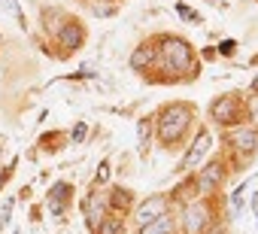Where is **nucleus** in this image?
I'll use <instances>...</instances> for the list:
<instances>
[{"label":"nucleus","mask_w":258,"mask_h":234,"mask_svg":"<svg viewBox=\"0 0 258 234\" xmlns=\"http://www.w3.org/2000/svg\"><path fill=\"white\" fill-rule=\"evenodd\" d=\"M161 61L167 64V70L173 76H185V73L195 70V52L179 37H164L161 40Z\"/></svg>","instance_id":"1"},{"label":"nucleus","mask_w":258,"mask_h":234,"mask_svg":"<svg viewBox=\"0 0 258 234\" xmlns=\"http://www.w3.org/2000/svg\"><path fill=\"white\" fill-rule=\"evenodd\" d=\"M188 125H191L188 103H170V106H164L161 119H158V137H161V143H176L185 134Z\"/></svg>","instance_id":"2"},{"label":"nucleus","mask_w":258,"mask_h":234,"mask_svg":"<svg viewBox=\"0 0 258 234\" xmlns=\"http://www.w3.org/2000/svg\"><path fill=\"white\" fill-rule=\"evenodd\" d=\"M58 34V43H61V49L64 52H76L82 43H85V31H82V25H76V22H67L61 31H55Z\"/></svg>","instance_id":"3"},{"label":"nucleus","mask_w":258,"mask_h":234,"mask_svg":"<svg viewBox=\"0 0 258 234\" xmlns=\"http://www.w3.org/2000/svg\"><path fill=\"white\" fill-rule=\"evenodd\" d=\"M161 216H167V198H149V201L137 210V222H140V225H149V222H155V219H161Z\"/></svg>","instance_id":"4"},{"label":"nucleus","mask_w":258,"mask_h":234,"mask_svg":"<svg viewBox=\"0 0 258 234\" xmlns=\"http://www.w3.org/2000/svg\"><path fill=\"white\" fill-rule=\"evenodd\" d=\"M182 225H185V231H191V234H198V231H204L207 228V207L204 204H188L185 207V213H182Z\"/></svg>","instance_id":"5"},{"label":"nucleus","mask_w":258,"mask_h":234,"mask_svg":"<svg viewBox=\"0 0 258 234\" xmlns=\"http://www.w3.org/2000/svg\"><path fill=\"white\" fill-rule=\"evenodd\" d=\"M213 119H216L219 125L237 122V97H219L216 106H213Z\"/></svg>","instance_id":"6"},{"label":"nucleus","mask_w":258,"mask_h":234,"mask_svg":"<svg viewBox=\"0 0 258 234\" xmlns=\"http://www.w3.org/2000/svg\"><path fill=\"white\" fill-rule=\"evenodd\" d=\"M106 195H100V192H94L91 198H88V207H85V216H88V225L91 228H97V222L103 219V213H106Z\"/></svg>","instance_id":"7"},{"label":"nucleus","mask_w":258,"mask_h":234,"mask_svg":"<svg viewBox=\"0 0 258 234\" xmlns=\"http://www.w3.org/2000/svg\"><path fill=\"white\" fill-rule=\"evenodd\" d=\"M231 146H234L237 152H252V149L258 146V134L249 131V128H237V131L231 134Z\"/></svg>","instance_id":"8"},{"label":"nucleus","mask_w":258,"mask_h":234,"mask_svg":"<svg viewBox=\"0 0 258 234\" xmlns=\"http://www.w3.org/2000/svg\"><path fill=\"white\" fill-rule=\"evenodd\" d=\"M207 146H210V137H207V134H198V137H195V146H191V149H188V155L182 158V167H195V164L204 158Z\"/></svg>","instance_id":"9"},{"label":"nucleus","mask_w":258,"mask_h":234,"mask_svg":"<svg viewBox=\"0 0 258 234\" xmlns=\"http://www.w3.org/2000/svg\"><path fill=\"white\" fill-rule=\"evenodd\" d=\"M70 195H73V189L67 186V183H58V186H52L49 189V207L58 213V210H64V204L70 201Z\"/></svg>","instance_id":"10"},{"label":"nucleus","mask_w":258,"mask_h":234,"mask_svg":"<svg viewBox=\"0 0 258 234\" xmlns=\"http://www.w3.org/2000/svg\"><path fill=\"white\" fill-rule=\"evenodd\" d=\"M152 61H155V49H152V46H140V49L131 55V67H134V70H146Z\"/></svg>","instance_id":"11"},{"label":"nucleus","mask_w":258,"mask_h":234,"mask_svg":"<svg viewBox=\"0 0 258 234\" xmlns=\"http://www.w3.org/2000/svg\"><path fill=\"white\" fill-rule=\"evenodd\" d=\"M222 173H225V167H222L219 161H210V164L204 167V173H201V189H204V186H216V183L222 180Z\"/></svg>","instance_id":"12"},{"label":"nucleus","mask_w":258,"mask_h":234,"mask_svg":"<svg viewBox=\"0 0 258 234\" xmlns=\"http://www.w3.org/2000/svg\"><path fill=\"white\" fill-rule=\"evenodd\" d=\"M170 231H173V219L170 216H161V219H155V222L140 228V234H170Z\"/></svg>","instance_id":"13"},{"label":"nucleus","mask_w":258,"mask_h":234,"mask_svg":"<svg viewBox=\"0 0 258 234\" xmlns=\"http://www.w3.org/2000/svg\"><path fill=\"white\" fill-rule=\"evenodd\" d=\"M106 201H109V204H112L115 210H131V204H134V198H131V195H127L124 189H112Z\"/></svg>","instance_id":"14"},{"label":"nucleus","mask_w":258,"mask_h":234,"mask_svg":"<svg viewBox=\"0 0 258 234\" xmlns=\"http://www.w3.org/2000/svg\"><path fill=\"white\" fill-rule=\"evenodd\" d=\"M97 228H100V234H121V222L115 219V216H103L100 222H97Z\"/></svg>","instance_id":"15"},{"label":"nucleus","mask_w":258,"mask_h":234,"mask_svg":"<svg viewBox=\"0 0 258 234\" xmlns=\"http://www.w3.org/2000/svg\"><path fill=\"white\" fill-rule=\"evenodd\" d=\"M176 13H179L185 22H191V25H198V22H201V16H198V13H191V7H188V4H176Z\"/></svg>","instance_id":"16"},{"label":"nucleus","mask_w":258,"mask_h":234,"mask_svg":"<svg viewBox=\"0 0 258 234\" xmlns=\"http://www.w3.org/2000/svg\"><path fill=\"white\" fill-rule=\"evenodd\" d=\"M85 131H88L85 125H76V128H73V143H82V140H85Z\"/></svg>","instance_id":"17"},{"label":"nucleus","mask_w":258,"mask_h":234,"mask_svg":"<svg viewBox=\"0 0 258 234\" xmlns=\"http://www.w3.org/2000/svg\"><path fill=\"white\" fill-rule=\"evenodd\" d=\"M106 180H109V164L103 161V164L97 167V183H106Z\"/></svg>","instance_id":"18"},{"label":"nucleus","mask_w":258,"mask_h":234,"mask_svg":"<svg viewBox=\"0 0 258 234\" xmlns=\"http://www.w3.org/2000/svg\"><path fill=\"white\" fill-rule=\"evenodd\" d=\"M219 52H222V55H231V52H234V40H225V43H219Z\"/></svg>","instance_id":"19"},{"label":"nucleus","mask_w":258,"mask_h":234,"mask_svg":"<svg viewBox=\"0 0 258 234\" xmlns=\"http://www.w3.org/2000/svg\"><path fill=\"white\" fill-rule=\"evenodd\" d=\"M10 213H13V198L4 204V213H0V222H7V219H10Z\"/></svg>","instance_id":"20"},{"label":"nucleus","mask_w":258,"mask_h":234,"mask_svg":"<svg viewBox=\"0 0 258 234\" xmlns=\"http://www.w3.org/2000/svg\"><path fill=\"white\" fill-rule=\"evenodd\" d=\"M255 88H258V79H255Z\"/></svg>","instance_id":"21"}]
</instances>
